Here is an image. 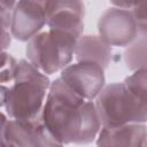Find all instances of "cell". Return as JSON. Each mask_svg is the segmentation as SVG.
I'll return each instance as SVG.
<instances>
[{"mask_svg": "<svg viewBox=\"0 0 147 147\" xmlns=\"http://www.w3.org/2000/svg\"><path fill=\"white\" fill-rule=\"evenodd\" d=\"M41 119L60 146L91 144L102 127L94 100L82 98L60 77L51 84Z\"/></svg>", "mask_w": 147, "mask_h": 147, "instance_id": "cell-1", "label": "cell"}, {"mask_svg": "<svg viewBox=\"0 0 147 147\" xmlns=\"http://www.w3.org/2000/svg\"><path fill=\"white\" fill-rule=\"evenodd\" d=\"M95 144L98 146H147V125L130 123L115 127L102 126Z\"/></svg>", "mask_w": 147, "mask_h": 147, "instance_id": "cell-10", "label": "cell"}, {"mask_svg": "<svg viewBox=\"0 0 147 147\" xmlns=\"http://www.w3.org/2000/svg\"><path fill=\"white\" fill-rule=\"evenodd\" d=\"M113 57L111 46L105 42L100 36L95 34H82L77 39L75 48L76 61L93 62L102 68H107Z\"/></svg>", "mask_w": 147, "mask_h": 147, "instance_id": "cell-11", "label": "cell"}, {"mask_svg": "<svg viewBox=\"0 0 147 147\" xmlns=\"http://www.w3.org/2000/svg\"><path fill=\"white\" fill-rule=\"evenodd\" d=\"M94 102L102 126L147 123V101L133 93L123 82L106 85Z\"/></svg>", "mask_w": 147, "mask_h": 147, "instance_id": "cell-3", "label": "cell"}, {"mask_svg": "<svg viewBox=\"0 0 147 147\" xmlns=\"http://www.w3.org/2000/svg\"><path fill=\"white\" fill-rule=\"evenodd\" d=\"M60 78L78 95L95 100L106 86L105 68L93 62L77 61L61 70Z\"/></svg>", "mask_w": 147, "mask_h": 147, "instance_id": "cell-6", "label": "cell"}, {"mask_svg": "<svg viewBox=\"0 0 147 147\" xmlns=\"http://www.w3.org/2000/svg\"><path fill=\"white\" fill-rule=\"evenodd\" d=\"M1 36H2V40H1V45H2V51H6L8 48V46L10 45V37L11 33L9 30H6V29H1Z\"/></svg>", "mask_w": 147, "mask_h": 147, "instance_id": "cell-18", "label": "cell"}, {"mask_svg": "<svg viewBox=\"0 0 147 147\" xmlns=\"http://www.w3.org/2000/svg\"><path fill=\"white\" fill-rule=\"evenodd\" d=\"M18 0H0V16H1V29L10 30L13 14Z\"/></svg>", "mask_w": 147, "mask_h": 147, "instance_id": "cell-16", "label": "cell"}, {"mask_svg": "<svg viewBox=\"0 0 147 147\" xmlns=\"http://www.w3.org/2000/svg\"><path fill=\"white\" fill-rule=\"evenodd\" d=\"M138 28V36L147 37V0H136L130 9Z\"/></svg>", "mask_w": 147, "mask_h": 147, "instance_id": "cell-15", "label": "cell"}, {"mask_svg": "<svg viewBox=\"0 0 147 147\" xmlns=\"http://www.w3.org/2000/svg\"><path fill=\"white\" fill-rule=\"evenodd\" d=\"M0 142L2 146H60L44 124L41 115L36 118L15 119L9 118L3 111L1 113Z\"/></svg>", "mask_w": 147, "mask_h": 147, "instance_id": "cell-5", "label": "cell"}, {"mask_svg": "<svg viewBox=\"0 0 147 147\" xmlns=\"http://www.w3.org/2000/svg\"><path fill=\"white\" fill-rule=\"evenodd\" d=\"M48 0H18L15 7L10 33L20 41H29L46 25Z\"/></svg>", "mask_w": 147, "mask_h": 147, "instance_id": "cell-9", "label": "cell"}, {"mask_svg": "<svg viewBox=\"0 0 147 147\" xmlns=\"http://www.w3.org/2000/svg\"><path fill=\"white\" fill-rule=\"evenodd\" d=\"M18 61L8 54L6 51H2L1 54V65H0V83L1 85H8L13 82L16 72Z\"/></svg>", "mask_w": 147, "mask_h": 147, "instance_id": "cell-14", "label": "cell"}, {"mask_svg": "<svg viewBox=\"0 0 147 147\" xmlns=\"http://www.w3.org/2000/svg\"><path fill=\"white\" fill-rule=\"evenodd\" d=\"M123 83L138 96L147 101V69H139L125 77Z\"/></svg>", "mask_w": 147, "mask_h": 147, "instance_id": "cell-13", "label": "cell"}, {"mask_svg": "<svg viewBox=\"0 0 147 147\" xmlns=\"http://www.w3.org/2000/svg\"><path fill=\"white\" fill-rule=\"evenodd\" d=\"M136 0H109V2L117 8H123V9H131Z\"/></svg>", "mask_w": 147, "mask_h": 147, "instance_id": "cell-17", "label": "cell"}, {"mask_svg": "<svg viewBox=\"0 0 147 147\" xmlns=\"http://www.w3.org/2000/svg\"><path fill=\"white\" fill-rule=\"evenodd\" d=\"M85 6L83 0H48L46 25L79 38L84 31Z\"/></svg>", "mask_w": 147, "mask_h": 147, "instance_id": "cell-8", "label": "cell"}, {"mask_svg": "<svg viewBox=\"0 0 147 147\" xmlns=\"http://www.w3.org/2000/svg\"><path fill=\"white\" fill-rule=\"evenodd\" d=\"M52 82L29 60H20L15 77L1 85L0 105L9 118L29 119L41 115Z\"/></svg>", "mask_w": 147, "mask_h": 147, "instance_id": "cell-2", "label": "cell"}, {"mask_svg": "<svg viewBox=\"0 0 147 147\" xmlns=\"http://www.w3.org/2000/svg\"><path fill=\"white\" fill-rule=\"evenodd\" d=\"M100 38L109 46L126 47L138 37L134 17L129 9L111 7L105 10L98 21Z\"/></svg>", "mask_w": 147, "mask_h": 147, "instance_id": "cell-7", "label": "cell"}, {"mask_svg": "<svg viewBox=\"0 0 147 147\" xmlns=\"http://www.w3.org/2000/svg\"><path fill=\"white\" fill-rule=\"evenodd\" d=\"M76 37L56 30L40 31L26 41L28 60L46 75H53L69 65L75 56Z\"/></svg>", "mask_w": 147, "mask_h": 147, "instance_id": "cell-4", "label": "cell"}, {"mask_svg": "<svg viewBox=\"0 0 147 147\" xmlns=\"http://www.w3.org/2000/svg\"><path fill=\"white\" fill-rule=\"evenodd\" d=\"M126 68L131 71L147 69V37L138 36L123 53Z\"/></svg>", "mask_w": 147, "mask_h": 147, "instance_id": "cell-12", "label": "cell"}]
</instances>
